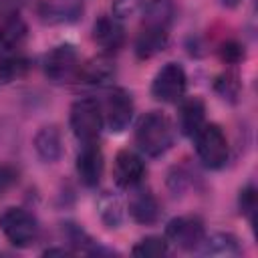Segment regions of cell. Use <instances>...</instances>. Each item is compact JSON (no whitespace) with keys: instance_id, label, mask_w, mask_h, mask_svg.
<instances>
[{"instance_id":"6","label":"cell","mask_w":258,"mask_h":258,"mask_svg":"<svg viewBox=\"0 0 258 258\" xmlns=\"http://www.w3.org/2000/svg\"><path fill=\"white\" fill-rule=\"evenodd\" d=\"M163 238L167 244H173L179 250H198L206 238V224L200 216L194 214L177 216L167 222Z\"/></svg>"},{"instance_id":"19","label":"cell","mask_w":258,"mask_h":258,"mask_svg":"<svg viewBox=\"0 0 258 258\" xmlns=\"http://www.w3.org/2000/svg\"><path fill=\"white\" fill-rule=\"evenodd\" d=\"M198 250L204 256H216V258H234L242 254L238 238L228 232H218V234H212L210 238L206 236Z\"/></svg>"},{"instance_id":"11","label":"cell","mask_w":258,"mask_h":258,"mask_svg":"<svg viewBox=\"0 0 258 258\" xmlns=\"http://www.w3.org/2000/svg\"><path fill=\"white\" fill-rule=\"evenodd\" d=\"M103 165H105V159H103V151L97 145V141L83 143L77 153V163H75L81 183L87 187H95L101 181Z\"/></svg>"},{"instance_id":"14","label":"cell","mask_w":258,"mask_h":258,"mask_svg":"<svg viewBox=\"0 0 258 258\" xmlns=\"http://www.w3.org/2000/svg\"><path fill=\"white\" fill-rule=\"evenodd\" d=\"M135 189L129 198V214L131 218L137 222V224H143V226H149L153 222H157L159 218V204H157V198L145 189V187H131Z\"/></svg>"},{"instance_id":"16","label":"cell","mask_w":258,"mask_h":258,"mask_svg":"<svg viewBox=\"0 0 258 258\" xmlns=\"http://www.w3.org/2000/svg\"><path fill=\"white\" fill-rule=\"evenodd\" d=\"M32 145H34L36 155L46 163H54L62 155V139H60V131L56 125L40 127L32 139Z\"/></svg>"},{"instance_id":"12","label":"cell","mask_w":258,"mask_h":258,"mask_svg":"<svg viewBox=\"0 0 258 258\" xmlns=\"http://www.w3.org/2000/svg\"><path fill=\"white\" fill-rule=\"evenodd\" d=\"M93 40L103 54H113L125 44V28L117 16H99L93 22Z\"/></svg>"},{"instance_id":"3","label":"cell","mask_w":258,"mask_h":258,"mask_svg":"<svg viewBox=\"0 0 258 258\" xmlns=\"http://www.w3.org/2000/svg\"><path fill=\"white\" fill-rule=\"evenodd\" d=\"M191 139H194L196 153H198L200 161L208 169H220L226 165V161L230 157V145H228V137L220 125L204 123Z\"/></svg>"},{"instance_id":"24","label":"cell","mask_w":258,"mask_h":258,"mask_svg":"<svg viewBox=\"0 0 258 258\" xmlns=\"http://www.w3.org/2000/svg\"><path fill=\"white\" fill-rule=\"evenodd\" d=\"M256 206H258V202H256V187L252 183H248L246 187L240 189L238 208H240V214H244L250 220V224H254V220H256Z\"/></svg>"},{"instance_id":"22","label":"cell","mask_w":258,"mask_h":258,"mask_svg":"<svg viewBox=\"0 0 258 258\" xmlns=\"http://www.w3.org/2000/svg\"><path fill=\"white\" fill-rule=\"evenodd\" d=\"M169 252V244L165 238L161 236H147V238H141L133 248H131V254L133 256H139V258H161Z\"/></svg>"},{"instance_id":"25","label":"cell","mask_w":258,"mask_h":258,"mask_svg":"<svg viewBox=\"0 0 258 258\" xmlns=\"http://www.w3.org/2000/svg\"><path fill=\"white\" fill-rule=\"evenodd\" d=\"M220 58L226 64H238L244 58V46H240V42L236 40H228L220 46Z\"/></svg>"},{"instance_id":"27","label":"cell","mask_w":258,"mask_h":258,"mask_svg":"<svg viewBox=\"0 0 258 258\" xmlns=\"http://www.w3.org/2000/svg\"><path fill=\"white\" fill-rule=\"evenodd\" d=\"M16 181H18V169L12 167V165L2 163L0 165V194L6 191L8 187H12Z\"/></svg>"},{"instance_id":"15","label":"cell","mask_w":258,"mask_h":258,"mask_svg":"<svg viewBox=\"0 0 258 258\" xmlns=\"http://www.w3.org/2000/svg\"><path fill=\"white\" fill-rule=\"evenodd\" d=\"M115 77V62L109 54H99L79 64L77 79L85 85H105Z\"/></svg>"},{"instance_id":"21","label":"cell","mask_w":258,"mask_h":258,"mask_svg":"<svg viewBox=\"0 0 258 258\" xmlns=\"http://www.w3.org/2000/svg\"><path fill=\"white\" fill-rule=\"evenodd\" d=\"M28 69H30V62H28L26 56L16 54V52L6 54L0 60V81L2 83H12V81L24 77L28 73Z\"/></svg>"},{"instance_id":"8","label":"cell","mask_w":258,"mask_h":258,"mask_svg":"<svg viewBox=\"0 0 258 258\" xmlns=\"http://www.w3.org/2000/svg\"><path fill=\"white\" fill-rule=\"evenodd\" d=\"M133 111H135V105H133L131 93L123 87L111 89L107 103H105V113H103V119H105L109 131L111 133L125 131L133 119Z\"/></svg>"},{"instance_id":"10","label":"cell","mask_w":258,"mask_h":258,"mask_svg":"<svg viewBox=\"0 0 258 258\" xmlns=\"http://www.w3.org/2000/svg\"><path fill=\"white\" fill-rule=\"evenodd\" d=\"M143 175H145V163H143L141 155H137L131 149L117 151V155L113 159V179L119 187L131 189L141 183Z\"/></svg>"},{"instance_id":"26","label":"cell","mask_w":258,"mask_h":258,"mask_svg":"<svg viewBox=\"0 0 258 258\" xmlns=\"http://www.w3.org/2000/svg\"><path fill=\"white\" fill-rule=\"evenodd\" d=\"M143 4V0H113V14L121 20L127 16H133L139 6Z\"/></svg>"},{"instance_id":"7","label":"cell","mask_w":258,"mask_h":258,"mask_svg":"<svg viewBox=\"0 0 258 258\" xmlns=\"http://www.w3.org/2000/svg\"><path fill=\"white\" fill-rule=\"evenodd\" d=\"M79 64L81 62H79L77 48L73 44H58L46 52V56L42 60V71L50 83L62 85V83L77 79Z\"/></svg>"},{"instance_id":"1","label":"cell","mask_w":258,"mask_h":258,"mask_svg":"<svg viewBox=\"0 0 258 258\" xmlns=\"http://www.w3.org/2000/svg\"><path fill=\"white\" fill-rule=\"evenodd\" d=\"M135 143L147 157L163 155L173 143V125L161 111H147L135 123Z\"/></svg>"},{"instance_id":"5","label":"cell","mask_w":258,"mask_h":258,"mask_svg":"<svg viewBox=\"0 0 258 258\" xmlns=\"http://www.w3.org/2000/svg\"><path fill=\"white\" fill-rule=\"evenodd\" d=\"M187 89V75L179 62H165L151 81V95L159 103H179Z\"/></svg>"},{"instance_id":"18","label":"cell","mask_w":258,"mask_h":258,"mask_svg":"<svg viewBox=\"0 0 258 258\" xmlns=\"http://www.w3.org/2000/svg\"><path fill=\"white\" fill-rule=\"evenodd\" d=\"M46 22H71L83 12V0H42L38 8Z\"/></svg>"},{"instance_id":"2","label":"cell","mask_w":258,"mask_h":258,"mask_svg":"<svg viewBox=\"0 0 258 258\" xmlns=\"http://www.w3.org/2000/svg\"><path fill=\"white\" fill-rule=\"evenodd\" d=\"M69 123L75 133V137L81 143L97 141L103 129V107L93 97H81L71 105L69 111Z\"/></svg>"},{"instance_id":"13","label":"cell","mask_w":258,"mask_h":258,"mask_svg":"<svg viewBox=\"0 0 258 258\" xmlns=\"http://www.w3.org/2000/svg\"><path fill=\"white\" fill-rule=\"evenodd\" d=\"M206 123V105L200 97H187L179 101L177 127L185 137H194Z\"/></svg>"},{"instance_id":"17","label":"cell","mask_w":258,"mask_h":258,"mask_svg":"<svg viewBox=\"0 0 258 258\" xmlns=\"http://www.w3.org/2000/svg\"><path fill=\"white\" fill-rule=\"evenodd\" d=\"M28 26L18 12H10L0 20V48L12 52L22 46Z\"/></svg>"},{"instance_id":"29","label":"cell","mask_w":258,"mask_h":258,"mask_svg":"<svg viewBox=\"0 0 258 258\" xmlns=\"http://www.w3.org/2000/svg\"><path fill=\"white\" fill-rule=\"evenodd\" d=\"M222 2H224L226 6H236V4L240 2V0H222Z\"/></svg>"},{"instance_id":"4","label":"cell","mask_w":258,"mask_h":258,"mask_svg":"<svg viewBox=\"0 0 258 258\" xmlns=\"http://www.w3.org/2000/svg\"><path fill=\"white\" fill-rule=\"evenodd\" d=\"M0 230L12 246L26 248V246L34 244V240L38 236V222L28 210L12 206V208H6L2 212Z\"/></svg>"},{"instance_id":"23","label":"cell","mask_w":258,"mask_h":258,"mask_svg":"<svg viewBox=\"0 0 258 258\" xmlns=\"http://www.w3.org/2000/svg\"><path fill=\"white\" fill-rule=\"evenodd\" d=\"M214 89H216V93H218L222 99L234 103V101L238 99V95H240V81H238L236 73H222V75L216 79Z\"/></svg>"},{"instance_id":"20","label":"cell","mask_w":258,"mask_h":258,"mask_svg":"<svg viewBox=\"0 0 258 258\" xmlns=\"http://www.w3.org/2000/svg\"><path fill=\"white\" fill-rule=\"evenodd\" d=\"M97 214L107 228H119L123 222V202L113 191H103L97 200Z\"/></svg>"},{"instance_id":"9","label":"cell","mask_w":258,"mask_h":258,"mask_svg":"<svg viewBox=\"0 0 258 258\" xmlns=\"http://www.w3.org/2000/svg\"><path fill=\"white\" fill-rule=\"evenodd\" d=\"M167 40H169V24L143 18L139 34L135 38V54H137V58L145 60V58L155 56L157 52H161L165 48Z\"/></svg>"},{"instance_id":"28","label":"cell","mask_w":258,"mask_h":258,"mask_svg":"<svg viewBox=\"0 0 258 258\" xmlns=\"http://www.w3.org/2000/svg\"><path fill=\"white\" fill-rule=\"evenodd\" d=\"M42 254H44V256H54V254L67 256V254H73V250H67V248H46Z\"/></svg>"}]
</instances>
